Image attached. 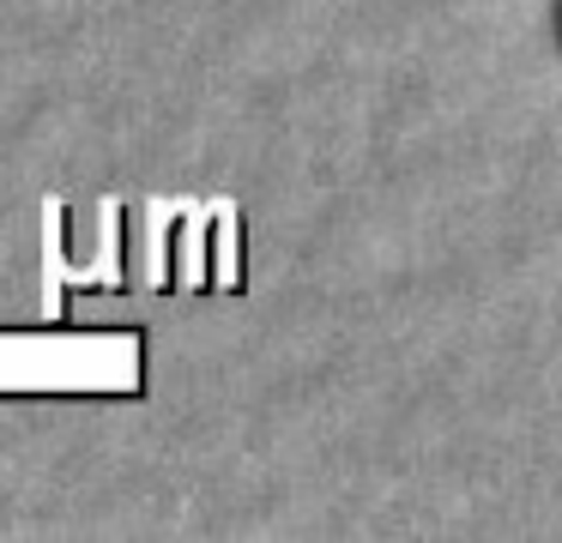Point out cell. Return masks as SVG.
<instances>
[{
  "label": "cell",
  "instance_id": "1",
  "mask_svg": "<svg viewBox=\"0 0 562 543\" xmlns=\"http://www.w3.org/2000/svg\"><path fill=\"white\" fill-rule=\"evenodd\" d=\"M550 31H557V43H562V0H550Z\"/></svg>",
  "mask_w": 562,
  "mask_h": 543
}]
</instances>
